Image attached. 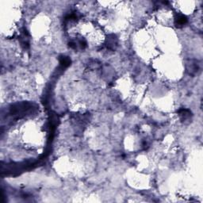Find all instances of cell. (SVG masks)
Returning <instances> with one entry per match:
<instances>
[{
    "instance_id": "obj_3",
    "label": "cell",
    "mask_w": 203,
    "mask_h": 203,
    "mask_svg": "<svg viewBox=\"0 0 203 203\" xmlns=\"http://www.w3.org/2000/svg\"><path fill=\"white\" fill-rule=\"evenodd\" d=\"M179 115L180 117L182 118V120L183 121H185L186 119H188L190 116V112L188 110H185V109H183L181 110H179Z\"/></svg>"
},
{
    "instance_id": "obj_2",
    "label": "cell",
    "mask_w": 203,
    "mask_h": 203,
    "mask_svg": "<svg viewBox=\"0 0 203 203\" xmlns=\"http://www.w3.org/2000/svg\"><path fill=\"white\" fill-rule=\"evenodd\" d=\"M60 65L63 67H67L71 64V59L67 56H61L60 58Z\"/></svg>"
},
{
    "instance_id": "obj_1",
    "label": "cell",
    "mask_w": 203,
    "mask_h": 203,
    "mask_svg": "<svg viewBox=\"0 0 203 203\" xmlns=\"http://www.w3.org/2000/svg\"><path fill=\"white\" fill-rule=\"evenodd\" d=\"M186 22H187V19H186V18L185 17L184 15H178V17L175 19V25L177 26H184Z\"/></svg>"
}]
</instances>
